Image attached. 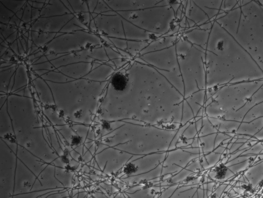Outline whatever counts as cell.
<instances>
[{
	"label": "cell",
	"mask_w": 263,
	"mask_h": 198,
	"mask_svg": "<svg viewBox=\"0 0 263 198\" xmlns=\"http://www.w3.org/2000/svg\"><path fill=\"white\" fill-rule=\"evenodd\" d=\"M225 11H230L237 4L238 1H224Z\"/></svg>",
	"instance_id": "obj_3"
},
{
	"label": "cell",
	"mask_w": 263,
	"mask_h": 198,
	"mask_svg": "<svg viewBox=\"0 0 263 198\" xmlns=\"http://www.w3.org/2000/svg\"><path fill=\"white\" fill-rule=\"evenodd\" d=\"M113 85L117 90H124L127 86L126 76L122 74H117L113 79Z\"/></svg>",
	"instance_id": "obj_2"
},
{
	"label": "cell",
	"mask_w": 263,
	"mask_h": 198,
	"mask_svg": "<svg viewBox=\"0 0 263 198\" xmlns=\"http://www.w3.org/2000/svg\"><path fill=\"white\" fill-rule=\"evenodd\" d=\"M241 8L239 28L233 37L258 65V51H263V8L254 1Z\"/></svg>",
	"instance_id": "obj_1"
},
{
	"label": "cell",
	"mask_w": 263,
	"mask_h": 198,
	"mask_svg": "<svg viewBox=\"0 0 263 198\" xmlns=\"http://www.w3.org/2000/svg\"><path fill=\"white\" fill-rule=\"evenodd\" d=\"M258 2H259V3L261 4V5H263V1H261V0H260V1H258Z\"/></svg>",
	"instance_id": "obj_4"
}]
</instances>
